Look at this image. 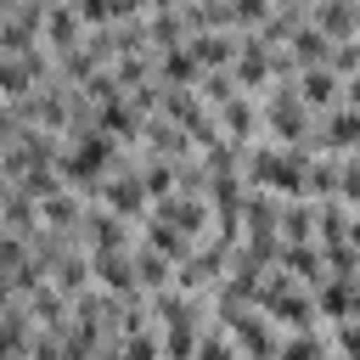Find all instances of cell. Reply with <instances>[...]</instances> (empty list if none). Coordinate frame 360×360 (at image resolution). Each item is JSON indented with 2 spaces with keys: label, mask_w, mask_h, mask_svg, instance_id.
<instances>
[{
  "label": "cell",
  "mask_w": 360,
  "mask_h": 360,
  "mask_svg": "<svg viewBox=\"0 0 360 360\" xmlns=\"http://www.w3.org/2000/svg\"><path fill=\"white\" fill-rule=\"evenodd\" d=\"M231 338H236V349H242V360H281V343H287V332L253 304L248 315H236V326H231Z\"/></svg>",
  "instance_id": "cell-4"
},
{
  "label": "cell",
  "mask_w": 360,
  "mask_h": 360,
  "mask_svg": "<svg viewBox=\"0 0 360 360\" xmlns=\"http://www.w3.org/2000/svg\"><path fill=\"white\" fill-rule=\"evenodd\" d=\"M186 45L202 62V73H231L236 68V51H242V34L236 28H208V34H191Z\"/></svg>",
  "instance_id": "cell-5"
},
{
  "label": "cell",
  "mask_w": 360,
  "mask_h": 360,
  "mask_svg": "<svg viewBox=\"0 0 360 360\" xmlns=\"http://www.w3.org/2000/svg\"><path fill=\"white\" fill-rule=\"evenodd\" d=\"M309 17H315V28H321L326 39H338V45L360 39V6H349V0H321V6H309Z\"/></svg>",
  "instance_id": "cell-12"
},
{
  "label": "cell",
  "mask_w": 360,
  "mask_h": 360,
  "mask_svg": "<svg viewBox=\"0 0 360 360\" xmlns=\"http://www.w3.org/2000/svg\"><path fill=\"white\" fill-rule=\"evenodd\" d=\"M332 349H338L343 360H360V321H343V326H332Z\"/></svg>",
  "instance_id": "cell-20"
},
{
  "label": "cell",
  "mask_w": 360,
  "mask_h": 360,
  "mask_svg": "<svg viewBox=\"0 0 360 360\" xmlns=\"http://www.w3.org/2000/svg\"><path fill=\"white\" fill-rule=\"evenodd\" d=\"M315 141H321V152L354 158V152H360V112H354V107H332V112L315 124Z\"/></svg>",
  "instance_id": "cell-8"
},
{
  "label": "cell",
  "mask_w": 360,
  "mask_h": 360,
  "mask_svg": "<svg viewBox=\"0 0 360 360\" xmlns=\"http://www.w3.org/2000/svg\"><path fill=\"white\" fill-rule=\"evenodd\" d=\"M259 309L292 338V332H321V309H315V292L298 287L287 270H270L264 276V292H259Z\"/></svg>",
  "instance_id": "cell-1"
},
{
  "label": "cell",
  "mask_w": 360,
  "mask_h": 360,
  "mask_svg": "<svg viewBox=\"0 0 360 360\" xmlns=\"http://www.w3.org/2000/svg\"><path fill=\"white\" fill-rule=\"evenodd\" d=\"M146 39H152L158 51H169V45H186V39H191L186 6H174V0H152V11H146Z\"/></svg>",
  "instance_id": "cell-10"
},
{
  "label": "cell",
  "mask_w": 360,
  "mask_h": 360,
  "mask_svg": "<svg viewBox=\"0 0 360 360\" xmlns=\"http://www.w3.org/2000/svg\"><path fill=\"white\" fill-rule=\"evenodd\" d=\"M96 360H129V354H124V343H107V349H101Z\"/></svg>",
  "instance_id": "cell-22"
},
{
  "label": "cell",
  "mask_w": 360,
  "mask_h": 360,
  "mask_svg": "<svg viewBox=\"0 0 360 360\" xmlns=\"http://www.w3.org/2000/svg\"><path fill=\"white\" fill-rule=\"evenodd\" d=\"M96 264V287L112 292V298H135L141 292V276H135V253H107V259H90Z\"/></svg>",
  "instance_id": "cell-11"
},
{
  "label": "cell",
  "mask_w": 360,
  "mask_h": 360,
  "mask_svg": "<svg viewBox=\"0 0 360 360\" xmlns=\"http://www.w3.org/2000/svg\"><path fill=\"white\" fill-rule=\"evenodd\" d=\"M281 360H332V332H292L281 343Z\"/></svg>",
  "instance_id": "cell-18"
},
{
  "label": "cell",
  "mask_w": 360,
  "mask_h": 360,
  "mask_svg": "<svg viewBox=\"0 0 360 360\" xmlns=\"http://www.w3.org/2000/svg\"><path fill=\"white\" fill-rule=\"evenodd\" d=\"M141 242H146V248H158V253H163L174 270H180V264L197 253V242H191V236H180L174 225H158V219H146V225H141Z\"/></svg>",
  "instance_id": "cell-15"
},
{
  "label": "cell",
  "mask_w": 360,
  "mask_h": 360,
  "mask_svg": "<svg viewBox=\"0 0 360 360\" xmlns=\"http://www.w3.org/2000/svg\"><path fill=\"white\" fill-rule=\"evenodd\" d=\"M281 242L298 248V242H315V202L298 197V202H281Z\"/></svg>",
  "instance_id": "cell-17"
},
{
  "label": "cell",
  "mask_w": 360,
  "mask_h": 360,
  "mask_svg": "<svg viewBox=\"0 0 360 360\" xmlns=\"http://www.w3.org/2000/svg\"><path fill=\"white\" fill-rule=\"evenodd\" d=\"M231 79H236L248 96H264V90H270V45H264V34H242V51H236Z\"/></svg>",
  "instance_id": "cell-6"
},
{
  "label": "cell",
  "mask_w": 360,
  "mask_h": 360,
  "mask_svg": "<svg viewBox=\"0 0 360 360\" xmlns=\"http://www.w3.org/2000/svg\"><path fill=\"white\" fill-rule=\"evenodd\" d=\"M135 276H141V292H152V298L174 287V264L158 248H146V242H135Z\"/></svg>",
  "instance_id": "cell-16"
},
{
  "label": "cell",
  "mask_w": 360,
  "mask_h": 360,
  "mask_svg": "<svg viewBox=\"0 0 360 360\" xmlns=\"http://www.w3.org/2000/svg\"><path fill=\"white\" fill-rule=\"evenodd\" d=\"M298 96L315 118H326L332 107H343V73L338 68H304L298 73Z\"/></svg>",
  "instance_id": "cell-7"
},
{
  "label": "cell",
  "mask_w": 360,
  "mask_h": 360,
  "mask_svg": "<svg viewBox=\"0 0 360 360\" xmlns=\"http://www.w3.org/2000/svg\"><path fill=\"white\" fill-rule=\"evenodd\" d=\"M84 17H79V0H51V11H45V45H51V56L56 51H73V45H84Z\"/></svg>",
  "instance_id": "cell-9"
},
{
  "label": "cell",
  "mask_w": 360,
  "mask_h": 360,
  "mask_svg": "<svg viewBox=\"0 0 360 360\" xmlns=\"http://www.w3.org/2000/svg\"><path fill=\"white\" fill-rule=\"evenodd\" d=\"M101 208H112V214L129 219V225H146V219H152V191H146V180H141V152H124V163L112 169V180H107V191H101Z\"/></svg>",
  "instance_id": "cell-2"
},
{
  "label": "cell",
  "mask_w": 360,
  "mask_h": 360,
  "mask_svg": "<svg viewBox=\"0 0 360 360\" xmlns=\"http://www.w3.org/2000/svg\"><path fill=\"white\" fill-rule=\"evenodd\" d=\"M343 107H354V112H360V73H349V79H343Z\"/></svg>",
  "instance_id": "cell-21"
},
{
  "label": "cell",
  "mask_w": 360,
  "mask_h": 360,
  "mask_svg": "<svg viewBox=\"0 0 360 360\" xmlns=\"http://www.w3.org/2000/svg\"><path fill=\"white\" fill-rule=\"evenodd\" d=\"M315 309H321V326L332 332V326H343V321H354V281H326L321 292H315Z\"/></svg>",
  "instance_id": "cell-14"
},
{
  "label": "cell",
  "mask_w": 360,
  "mask_h": 360,
  "mask_svg": "<svg viewBox=\"0 0 360 360\" xmlns=\"http://www.w3.org/2000/svg\"><path fill=\"white\" fill-rule=\"evenodd\" d=\"M158 79L169 90H197L202 84V62L191 56V45H169V51H158Z\"/></svg>",
  "instance_id": "cell-13"
},
{
  "label": "cell",
  "mask_w": 360,
  "mask_h": 360,
  "mask_svg": "<svg viewBox=\"0 0 360 360\" xmlns=\"http://www.w3.org/2000/svg\"><path fill=\"white\" fill-rule=\"evenodd\" d=\"M332 360H343V354H338V349H332Z\"/></svg>",
  "instance_id": "cell-23"
},
{
  "label": "cell",
  "mask_w": 360,
  "mask_h": 360,
  "mask_svg": "<svg viewBox=\"0 0 360 360\" xmlns=\"http://www.w3.org/2000/svg\"><path fill=\"white\" fill-rule=\"evenodd\" d=\"M197 360H242V349H236V338H231L225 326H214V321H208V332H202V349H197Z\"/></svg>",
  "instance_id": "cell-19"
},
{
  "label": "cell",
  "mask_w": 360,
  "mask_h": 360,
  "mask_svg": "<svg viewBox=\"0 0 360 360\" xmlns=\"http://www.w3.org/2000/svg\"><path fill=\"white\" fill-rule=\"evenodd\" d=\"M84 248H90V259H107V253H135V225H129V219H118L112 208L90 202V214H84Z\"/></svg>",
  "instance_id": "cell-3"
}]
</instances>
